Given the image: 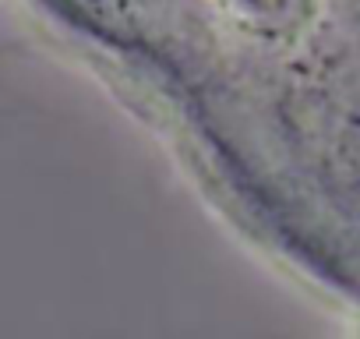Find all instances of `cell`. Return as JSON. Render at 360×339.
I'll list each match as a JSON object with an SVG mask.
<instances>
[{"mask_svg": "<svg viewBox=\"0 0 360 339\" xmlns=\"http://www.w3.org/2000/svg\"><path fill=\"white\" fill-rule=\"evenodd\" d=\"M209 170L360 293V0H57Z\"/></svg>", "mask_w": 360, "mask_h": 339, "instance_id": "1", "label": "cell"}]
</instances>
